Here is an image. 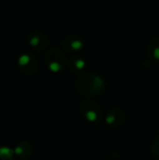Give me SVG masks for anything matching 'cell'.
Instances as JSON below:
<instances>
[{
    "instance_id": "8fae6325",
    "label": "cell",
    "mask_w": 159,
    "mask_h": 160,
    "mask_svg": "<svg viewBox=\"0 0 159 160\" xmlns=\"http://www.w3.org/2000/svg\"><path fill=\"white\" fill-rule=\"evenodd\" d=\"M14 151L6 146H0V160H14Z\"/></svg>"
},
{
    "instance_id": "5b68a950",
    "label": "cell",
    "mask_w": 159,
    "mask_h": 160,
    "mask_svg": "<svg viewBox=\"0 0 159 160\" xmlns=\"http://www.w3.org/2000/svg\"><path fill=\"white\" fill-rule=\"evenodd\" d=\"M28 43L34 50L42 52L50 46L51 41L49 37L44 33L40 31H34L28 36Z\"/></svg>"
},
{
    "instance_id": "8992f818",
    "label": "cell",
    "mask_w": 159,
    "mask_h": 160,
    "mask_svg": "<svg viewBox=\"0 0 159 160\" xmlns=\"http://www.w3.org/2000/svg\"><path fill=\"white\" fill-rule=\"evenodd\" d=\"M61 46L63 50L69 53H78L82 51L84 43L83 40L75 35H70L65 37L61 41Z\"/></svg>"
},
{
    "instance_id": "ba28073f",
    "label": "cell",
    "mask_w": 159,
    "mask_h": 160,
    "mask_svg": "<svg viewBox=\"0 0 159 160\" xmlns=\"http://www.w3.org/2000/svg\"><path fill=\"white\" fill-rule=\"evenodd\" d=\"M14 154L20 158L26 159L30 158L33 154V145L28 142H21L16 145L14 149Z\"/></svg>"
},
{
    "instance_id": "6da1fadb",
    "label": "cell",
    "mask_w": 159,
    "mask_h": 160,
    "mask_svg": "<svg viewBox=\"0 0 159 160\" xmlns=\"http://www.w3.org/2000/svg\"><path fill=\"white\" fill-rule=\"evenodd\" d=\"M77 92L86 98H93L101 95L106 89V82L97 74L86 73L79 76L75 81Z\"/></svg>"
},
{
    "instance_id": "52a82bcc",
    "label": "cell",
    "mask_w": 159,
    "mask_h": 160,
    "mask_svg": "<svg viewBox=\"0 0 159 160\" xmlns=\"http://www.w3.org/2000/svg\"><path fill=\"white\" fill-rule=\"evenodd\" d=\"M127 120V113L124 110L116 108L108 112L105 121L108 126L112 128H119L125 124Z\"/></svg>"
},
{
    "instance_id": "7c38bea8",
    "label": "cell",
    "mask_w": 159,
    "mask_h": 160,
    "mask_svg": "<svg viewBox=\"0 0 159 160\" xmlns=\"http://www.w3.org/2000/svg\"><path fill=\"white\" fill-rule=\"evenodd\" d=\"M151 153L157 160H159V136L154 139L151 143Z\"/></svg>"
},
{
    "instance_id": "9c48e42d",
    "label": "cell",
    "mask_w": 159,
    "mask_h": 160,
    "mask_svg": "<svg viewBox=\"0 0 159 160\" xmlns=\"http://www.w3.org/2000/svg\"><path fill=\"white\" fill-rule=\"evenodd\" d=\"M67 67L68 68V69L74 73V74H79L82 71H83V69L85 68V61L78 56H74L71 57L67 64Z\"/></svg>"
},
{
    "instance_id": "3957f363",
    "label": "cell",
    "mask_w": 159,
    "mask_h": 160,
    "mask_svg": "<svg viewBox=\"0 0 159 160\" xmlns=\"http://www.w3.org/2000/svg\"><path fill=\"white\" fill-rule=\"evenodd\" d=\"M82 115L91 123H97L103 116V112L100 105L91 99L83 100L80 105Z\"/></svg>"
},
{
    "instance_id": "7a4b0ae2",
    "label": "cell",
    "mask_w": 159,
    "mask_h": 160,
    "mask_svg": "<svg viewBox=\"0 0 159 160\" xmlns=\"http://www.w3.org/2000/svg\"><path fill=\"white\" fill-rule=\"evenodd\" d=\"M45 63L52 72H60L67 67V58L64 51L59 48H52L47 52Z\"/></svg>"
},
{
    "instance_id": "277c9868",
    "label": "cell",
    "mask_w": 159,
    "mask_h": 160,
    "mask_svg": "<svg viewBox=\"0 0 159 160\" xmlns=\"http://www.w3.org/2000/svg\"><path fill=\"white\" fill-rule=\"evenodd\" d=\"M18 68L25 75H33L38 69V62L33 54L24 53L18 59Z\"/></svg>"
},
{
    "instance_id": "30bf717a",
    "label": "cell",
    "mask_w": 159,
    "mask_h": 160,
    "mask_svg": "<svg viewBox=\"0 0 159 160\" xmlns=\"http://www.w3.org/2000/svg\"><path fill=\"white\" fill-rule=\"evenodd\" d=\"M147 52L151 59L159 61V37H157L151 40L148 45Z\"/></svg>"
}]
</instances>
